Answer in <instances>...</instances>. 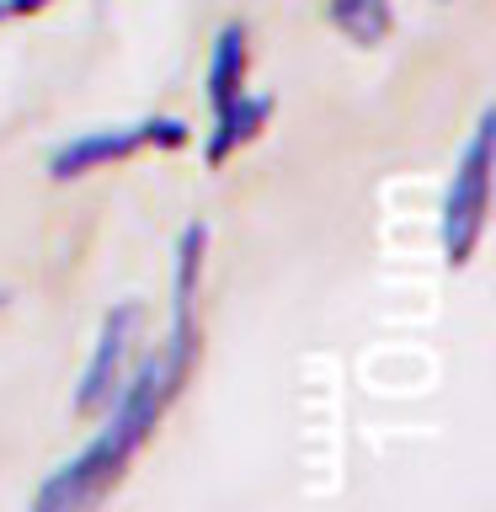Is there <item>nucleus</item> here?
I'll return each mask as SVG.
<instances>
[{
    "mask_svg": "<svg viewBox=\"0 0 496 512\" xmlns=\"http://www.w3.org/2000/svg\"><path fill=\"white\" fill-rule=\"evenodd\" d=\"M203 246H208V224H187L182 246H176V320H171L166 347L123 379V390L107 406V422L96 427V438L43 480V491L32 496L27 512H96L123 486L128 464L150 443V432L171 411V400L182 395L192 358H198V315H192V304H198Z\"/></svg>",
    "mask_w": 496,
    "mask_h": 512,
    "instance_id": "1",
    "label": "nucleus"
},
{
    "mask_svg": "<svg viewBox=\"0 0 496 512\" xmlns=\"http://www.w3.org/2000/svg\"><path fill=\"white\" fill-rule=\"evenodd\" d=\"M491 144H496V112H480L464 160L448 182L443 198V256L448 267H464L486 235V214H491Z\"/></svg>",
    "mask_w": 496,
    "mask_h": 512,
    "instance_id": "2",
    "label": "nucleus"
},
{
    "mask_svg": "<svg viewBox=\"0 0 496 512\" xmlns=\"http://www.w3.org/2000/svg\"><path fill=\"white\" fill-rule=\"evenodd\" d=\"M192 139V128L182 118H144L128 128H91L80 139H64L54 155H48V176L54 182H75V176H91L102 166H118V160H134L144 150H182Z\"/></svg>",
    "mask_w": 496,
    "mask_h": 512,
    "instance_id": "3",
    "label": "nucleus"
},
{
    "mask_svg": "<svg viewBox=\"0 0 496 512\" xmlns=\"http://www.w3.org/2000/svg\"><path fill=\"white\" fill-rule=\"evenodd\" d=\"M139 320H144L139 299H123L118 310H107L102 336H96V352H91L86 374H80V390H75V411L80 416H102L112 400H118L123 379H128V358H134Z\"/></svg>",
    "mask_w": 496,
    "mask_h": 512,
    "instance_id": "4",
    "label": "nucleus"
},
{
    "mask_svg": "<svg viewBox=\"0 0 496 512\" xmlns=\"http://www.w3.org/2000/svg\"><path fill=\"white\" fill-rule=\"evenodd\" d=\"M267 118H272V96L240 91L224 112H214V134H208V144H203V160H208V166H224L235 150H246V144L262 134Z\"/></svg>",
    "mask_w": 496,
    "mask_h": 512,
    "instance_id": "5",
    "label": "nucleus"
},
{
    "mask_svg": "<svg viewBox=\"0 0 496 512\" xmlns=\"http://www.w3.org/2000/svg\"><path fill=\"white\" fill-rule=\"evenodd\" d=\"M246 64H251L246 27L230 22L214 43V59H208V102H214V112H224L240 91H246Z\"/></svg>",
    "mask_w": 496,
    "mask_h": 512,
    "instance_id": "6",
    "label": "nucleus"
},
{
    "mask_svg": "<svg viewBox=\"0 0 496 512\" xmlns=\"http://www.w3.org/2000/svg\"><path fill=\"white\" fill-rule=\"evenodd\" d=\"M326 22L358 48H374L390 38L395 11H390V0H326Z\"/></svg>",
    "mask_w": 496,
    "mask_h": 512,
    "instance_id": "7",
    "label": "nucleus"
},
{
    "mask_svg": "<svg viewBox=\"0 0 496 512\" xmlns=\"http://www.w3.org/2000/svg\"><path fill=\"white\" fill-rule=\"evenodd\" d=\"M43 6H48V0H0V11H11V16H32Z\"/></svg>",
    "mask_w": 496,
    "mask_h": 512,
    "instance_id": "8",
    "label": "nucleus"
},
{
    "mask_svg": "<svg viewBox=\"0 0 496 512\" xmlns=\"http://www.w3.org/2000/svg\"><path fill=\"white\" fill-rule=\"evenodd\" d=\"M0 304H6V294H0Z\"/></svg>",
    "mask_w": 496,
    "mask_h": 512,
    "instance_id": "9",
    "label": "nucleus"
},
{
    "mask_svg": "<svg viewBox=\"0 0 496 512\" xmlns=\"http://www.w3.org/2000/svg\"><path fill=\"white\" fill-rule=\"evenodd\" d=\"M0 16H6V11H0Z\"/></svg>",
    "mask_w": 496,
    "mask_h": 512,
    "instance_id": "10",
    "label": "nucleus"
}]
</instances>
